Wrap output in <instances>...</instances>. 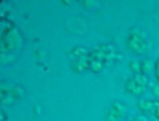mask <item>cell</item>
Returning a JSON list of instances; mask_svg holds the SVG:
<instances>
[{
  "label": "cell",
  "mask_w": 159,
  "mask_h": 121,
  "mask_svg": "<svg viewBox=\"0 0 159 121\" xmlns=\"http://www.w3.org/2000/svg\"><path fill=\"white\" fill-rule=\"evenodd\" d=\"M115 58L116 51L110 43H97L92 49H89L88 70L92 73H102L115 61Z\"/></svg>",
  "instance_id": "6da1fadb"
},
{
  "label": "cell",
  "mask_w": 159,
  "mask_h": 121,
  "mask_svg": "<svg viewBox=\"0 0 159 121\" xmlns=\"http://www.w3.org/2000/svg\"><path fill=\"white\" fill-rule=\"evenodd\" d=\"M126 46L130 53H134L137 56H143L150 51V40L142 30L130 29L126 37Z\"/></svg>",
  "instance_id": "7a4b0ae2"
},
{
  "label": "cell",
  "mask_w": 159,
  "mask_h": 121,
  "mask_svg": "<svg viewBox=\"0 0 159 121\" xmlns=\"http://www.w3.org/2000/svg\"><path fill=\"white\" fill-rule=\"evenodd\" d=\"M88 61H89V49H86L83 45H76L72 48L69 54V65L72 72L81 73L88 70Z\"/></svg>",
  "instance_id": "3957f363"
},
{
  "label": "cell",
  "mask_w": 159,
  "mask_h": 121,
  "mask_svg": "<svg viewBox=\"0 0 159 121\" xmlns=\"http://www.w3.org/2000/svg\"><path fill=\"white\" fill-rule=\"evenodd\" d=\"M126 91L130 94V96H135V97H140L145 94L148 88V75H145L142 72H137L132 77L127 78V81L124 85Z\"/></svg>",
  "instance_id": "277c9868"
},
{
  "label": "cell",
  "mask_w": 159,
  "mask_h": 121,
  "mask_svg": "<svg viewBox=\"0 0 159 121\" xmlns=\"http://www.w3.org/2000/svg\"><path fill=\"white\" fill-rule=\"evenodd\" d=\"M24 97V89L19 85H7L2 83V105L16 104Z\"/></svg>",
  "instance_id": "5b68a950"
},
{
  "label": "cell",
  "mask_w": 159,
  "mask_h": 121,
  "mask_svg": "<svg viewBox=\"0 0 159 121\" xmlns=\"http://www.w3.org/2000/svg\"><path fill=\"white\" fill-rule=\"evenodd\" d=\"M127 110L123 104L115 102L105 110V121H124Z\"/></svg>",
  "instance_id": "8992f818"
},
{
  "label": "cell",
  "mask_w": 159,
  "mask_h": 121,
  "mask_svg": "<svg viewBox=\"0 0 159 121\" xmlns=\"http://www.w3.org/2000/svg\"><path fill=\"white\" fill-rule=\"evenodd\" d=\"M154 107H156V100L154 99H139V102H137V109L145 116H153Z\"/></svg>",
  "instance_id": "52a82bcc"
},
{
  "label": "cell",
  "mask_w": 159,
  "mask_h": 121,
  "mask_svg": "<svg viewBox=\"0 0 159 121\" xmlns=\"http://www.w3.org/2000/svg\"><path fill=\"white\" fill-rule=\"evenodd\" d=\"M154 75H156V80H157V83H159V58L154 62Z\"/></svg>",
  "instance_id": "ba28073f"
},
{
  "label": "cell",
  "mask_w": 159,
  "mask_h": 121,
  "mask_svg": "<svg viewBox=\"0 0 159 121\" xmlns=\"http://www.w3.org/2000/svg\"><path fill=\"white\" fill-rule=\"evenodd\" d=\"M153 116L159 121V100H156V107H154V113H153Z\"/></svg>",
  "instance_id": "9c48e42d"
},
{
  "label": "cell",
  "mask_w": 159,
  "mask_h": 121,
  "mask_svg": "<svg viewBox=\"0 0 159 121\" xmlns=\"http://www.w3.org/2000/svg\"><path fill=\"white\" fill-rule=\"evenodd\" d=\"M129 121H147V118H143V116H134V118H130Z\"/></svg>",
  "instance_id": "30bf717a"
}]
</instances>
